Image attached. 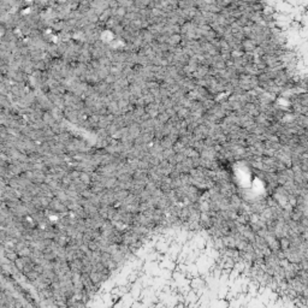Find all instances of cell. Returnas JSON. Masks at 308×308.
<instances>
[{
	"instance_id": "obj_3",
	"label": "cell",
	"mask_w": 308,
	"mask_h": 308,
	"mask_svg": "<svg viewBox=\"0 0 308 308\" xmlns=\"http://www.w3.org/2000/svg\"><path fill=\"white\" fill-rule=\"evenodd\" d=\"M173 158H175V161L178 164V163H183V161L187 159V155L183 153V152H181V153L175 154V156H173Z\"/></svg>"
},
{
	"instance_id": "obj_2",
	"label": "cell",
	"mask_w": 308,
	"mask_h": 308,
	"mask_svg": "<svg viewBox=\"0 0 308 308\" xmlns=\"http://www.w3.org/2000/svg\"><path fill=\"white\" fill-rule=\"evenodd\" d=\"M290 246V242H289V238L288 237H282L279 238V249L282 250H286Z\"/></svg>"
},
{
	"instance_id": "obj_1",
	"label": "cell",
	"mask_w": 308,
	"mask_h": 308,
	"mask_svg": "<svg viewBox=\"0 0 308 308\" xmlns=\"http://www.w3.org/2000/svg\"><path fill=\"white\" fill-rule=\"evenodd\" d=\"M175 154H176V152H175L173 147H171V148H165V149L163 151V156H164L165 160H169V159L172 158Z\"/></svg>"
}]
</instances>
